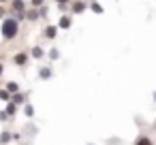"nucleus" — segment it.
I'll return each instance as SVG.
<instances>
[{
	"mask_svg": "<svg viewBox=\"0 0 156 145\" xmlns=\"http://www.w3.org/2000/svg\"><path fill=\"white\" fill-rule=\"evenodd\" d=\"M0 32H2V39H5V41H13V39L20 34V19L5 17V22H2V28H0Z\"/></svg>",
	"mask_w": 156,
	"mask_h": 145,
	"instance_id": "f257e3e1",
	"label": "nucleus"
},
{
	"mask_svg": "<svg viewBox=\"0 0 156 145\" xmlns=\"http://www.w3.org/2000/svg\"><path fill=\"white\" fill-rule=\"evenodd\" d=\"M11 11L17 15L15 19H24L26 17V2L24 0H11Z\"/></svg>",
	"mask_w": 156,
	"mask_h": 145,
	"instance_id": "f03ea898",
	"label": "nucleus"
},
{
	"mask_svg": "<svg viewBox=\"0 0 156 145\" xmlns=\"http://www.w3.org/2000/svg\"><path fill=\"white\" fill-rule=\"evenodd\" d=\"M28 60H30L28 54H15V56H13V64H15V66H26Z\"/></svg>",
	"mask_w": 156,
	"mask_h": 145,
	"instance_id": "7ed1b4c3",
	"label": "nucleus"
},
{
	"mask_svg": "<svg viewBox=\"0 0 156 145\" xmlns=\"http://www.w3.org/2000/svg\"><path fill=\"white\" fill-rule=\"evenodd\" d=\"M86 9H88V5L83 2V0H75V2H73V7H71V11H73V13H77V15H81Z\"/></svg>",
	"mask_w": 156,
	"mask_h": 145,
	"instance_id": "20e7f679",
	"label": "nucleus"
},
{
	"mask_svg": "<svg viewBox=\"0 0 156 145\" xmlns=\"http://www.w3.org/2000/svg\"><path fill=\"white\" fill-rule=\"evenodd\" d=\"M58 28L69 30V28H71V17H69V15H62V17H60V22H58Z\"/></svg>",
	"mask_w": 156,
	"mask_h": 145,
	"instance_id": "39448f33",
	"label": "nucleus"
},
{
	"mask_svg": "<svg viewBox=\"0 0 156 145\" xmlns=\"http://www.w3.org/2000/svg\"><path fill=\"white\" fill-rule=\"evenodd\" d=\"M56 32H58V30H56V26H47L43 34H45V39H56Z\"/></svg>",
	"mask_w": 156,
	"mask_h": 145,
	"instance_id": "423d86ee",
	"label": "nucleus"
},
{
	"mask_svg": "<svg viewBox=\"0 0 156 145\" xmlns=\"http://www.w3.org/2000/svg\"><path fill=\"white\" fill-rule=\"evenodd\" d=\"M39 77H41V79H45V81H47V79H49V77H51V68H49V66H43V68H41V71H39Z\"/></svg>",
	"mask_w": 156,
	"mask_h": 145,
	"instance_id": "0eeeda50",
	"label": "nucleus"
},
{
	"mask_svg": "<svg viewBox=\"0 0 156 145\" xmlns=\"http://www.w3.org/2000/svg\"><path fill=\"white\" fill-rule=\"evenodd\" d=\"M26 96H28V94H24V92H15V94H13V102H15V105H22V102L26 100Z\"/></svg>",
	"mask_w": 156,
	"mask_h": 145,
	"instance_id": "6e6552de",
	"label": "nucleus"
},
{
	"mask_svg": "<svg viewBox=\"0 0 156 145\" xmlns=\"http://www.w3.org/2000/svg\"><path fill=\"white\" fill-rule=\"evenodd\" d=\"M135 145H154V141H152L150 136H137Z\"/></svg>",
	"mask_w": 156,
	"mask_h": 145,
	"instance_id": "1a4fd4ad",
	"label": "nucleus"
},
{
	"mask_svg": "<svg viewBox=\"0 0 156 145\" xmlns=\"http://www.w3.org/2000/svg\"><path fill=\"white\" fill-rule=\"evenodd\" d=\"M26 17H28V22H37V19L41 17V13H39V11H34V9H30V11L26 13Z\"/></svg>",
	"mask_w": 156,
	"mask_h": 145,
	"instance_id": "9d476101",
	"label": "nucleus"
},
{
	"mask_svg": "<svg viewBox=\"0 0 156 145\" xmlns=\"http://www.w3.org/2000/svg\"><path fill=\"white\" fill-rule=\"evenodd\" d=\"M0 100H7V102H11V100H13V94H11L9 90H0Z\"/></svg>",
	"mask_w": 156,
	"mask_h": 145,
	"instance_id": "9b49d317",
	"label": "nucleus"
},
{
	"mask_svg": "<svg viewBox=\"0 0 156 145\" xmlns=\"http://www.w3.org/2000/svg\"><path fill=\"white\" fill-rule=\"evenodd\" d=\"M7 113H9V117H13V115L17 113V105H15L13 100H11V102L7 105Z\"/></svg>",
	"mask_w": 156,
	"mask_h": 145,
	"instance_id": "f8f14e48",
	"label": "nucleus"
},
{
	"mask_svg": "<svg viewBox=\"0 0 156 145\" xmlns=\"http://www.w3.org/2000/svg\"><path fill=\"white\" fill-rule=\"evenodd\" d=\"M30 56H32V58H43V49H41V47H32Z\"/></svg>",
	"mask_w": 156,
	"mask_h": 145,
	"instance_id": "ddd939ff",
	"label": "nucleus"
},
{
	"mask_svg": "<svg viewBox=\"0 0 156 145\" xmlns=\"http://www.w3.org/2000/svg\"><path fill=\"white\" fill-rule=\"evenodd\" d=\"M7 90H9L11 94H15V92H17L20 88H17V83H15V81H9V83H7Z\"/></svg>",
	"mask_w": 156,
	"mask_h": 145,
	"instance_id": "4468645a",
	"label": "nucleus"
},
{
	"mask_svg": "<svg viewBox=\"0 0 156 145\" xmlns=\"http://www.w3.org/2000/svg\"><path fill=\"white\" fill-rule=\"evenodd\" d=\"M13 136H11V132H2V134H0V143H9Z\"/></svg>",
	"mask_w": 156,
	"mask_h": 145,
	"instance_id": "2eb2a0df",
	"label": "nucleus"
},
{
	"mask_svg": "<svg viewBox=\"0 0 156 145\" xmlns=\"http://www.w3.org/2000/svg\"><path fill=\"white\" fill-rule=\"evenodd\" d=\"M90 9H92V11H94V13H98V15H101V13H103V7H101V5H98V2H92V5H90Z\"/></svg>",
	"mask_w": 156,
	"mask_h": 145,
	"instance_id": "dca6fc26",
	"label": "nucleus"
},
{
	"mask_svg": "<svg viewBox=\"0 0 156 145\" xmlns=\"http://www.w3.org/2000/svg\"><path fill=\"white\" fill-rule=\"evenodd\" d=\"M24 111H26V115H28V117H32V115H34V107H32V105H26V109H24Z\"/></svg>",
	"mask_w": 156,
	"mask_h": 145,
	"instance_id": "f3484780",
	"label": "nucleus"
},
{
	"mask_svg": "<svg viewBox=\"0 0 156 145\" xmlns=\"http://www.w3.org/2000/svg\"><path fill=\"white\" fill-rule=\"evenodd\" d=\"M43 5H45V0H30V7H37V9H39V7H43Z\"/></svg>",
	"mask_w": 156,
	"mask_h": 145,
	"instance_id": "a211bd4d",
	"label": "nucleus"
},
{
	"mask_svg": "<svg viewBox=\"0 0 156 145\" xmlns=\"http://www.w3.org/2000/svg\"><path fill=\"white\" fill-rule=\"evenodd\" d=\"M39 13H41V17H45V15H47V7H45V5L39 7Z\"/></svg>",
	"mask_w": 156,
	"mask_h": 145,
	"instance_id": "6ab92c4d",
	"label": "nucleus"
},
{
	"mask_svg": "<svg viewBox=\"0 0 156 145\" xmlns=\"http://www.w3.org/2000/svg\"><path fill=\"white\" fill-rule=\"evenodd\" d=\"M49 58L56 60V58H58V49H51V51H49Z\"/></svg>",
	"mask_w": 156,
	"mask_h": 145,
	"instance_id": "aec40b11",
	"label": "nucleus"
},
{
	"mask_svg": "<svg viewBox=\"0 0 156 145\" xmlns=\"http://www.w3.org/2000/svg\"><path fill=\"white\" fill-rule=\"evenodd\" d=\"M7 117H9V113H7V111H0V122H5Z\"/></svg>",
	"mask_w": 156,
	"mask_h": 145,
	"instance_id": "412c9836",
	"label": "nucleus"
},
{
	"mask_svg": "<svg viewBox=\"0 0 156 145\" xmlns=\"http://www.w3.org/2000/svg\"><path fill=\"white\" fill-rule=\"evenodd\" d=\"M0 17H7V9H5L2 5H0Z\"/></svg>",
	"mask_w": 156,
	"mask_h": 145,
	"instance_id": "4be33fe9",
	"label": "nucleus"
},
{
	"mask_svg": "<svg viewBox=\"0 0 156 145\" xmlns=\"http://www.w3.org/2000/svg\"><path fill=\"white\" fill-rule=\"evenodd\" d=\"M66 2H69V0H58V5H60L62 9H64V5H66Z\"/></svg>",
	"mask_w": 156,
	"mask_h": 145,
	"instance_id": "5701e85b",
	"label": "nucleus"
},
{
	"mask_svg": "<svg viewBox=\"0 0 156 145\" xmlns=\"http://www.w3.org/2000/svg\"><path fill=\"white\" fill-rule=\"evenodd\" d=\"M2 71H5V66H2V64H0V75H2Z\"/></svg>",
	"mask_w": 156,
	"mask_h": 145,
	"instance_id": "b1692460",
	"label": "nucleus"
},
{
	"mask_svg": "<svg viewBox=\"0 0 156 145\" xmlns=\"http://www.w3.org/2000/svg\"><path fill=\"white\" fill-rule=\"evenodd\" d=\"M0 2H7V0H0Z\"/></svg>",
	"mask_w": 156,
	"mask_h": 145,
	"instance_id": "393cba45",
	"label": "nucleus"
}]
</instances>
